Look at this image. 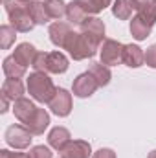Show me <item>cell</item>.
Returning <instances> with one entry per match:
<instances>
[{"label":"cell","mask_w":156,"mask_h":158,"mask_svg":"<svg viewBox=\"0 0 156 158\" xmlns=\"http://www.w3.org/2000/svg\"><path fill=\"white\" fill-rule=\"evenodd\" d=\"M30 4L31 0H4V7L9 17V24L20 33H28L37 26L30 15Z\"/></svg>","instance_id":"1"},{"label":"cell","mask_w":156,"mask_h":158,"mask_svg":"<svg viewBox=\"0 0 156 158\" xmlns=\"http://www.w3.org/2000/svg\"><path fill=\"white\" fill-rule=\"evenodd\" d=\"M26 88L30 92V96L39 101V103H50L51 98L55 96L57 88L53 85V81L48 77V74L44 72H33L26 79Z\"/></svg>","instance_id":"2"},{"label":"cell","mask_w":156,"mask_h":158,"mask_svg":"<svg viewBox=\"0 0 156 158\" xmlns=\"http://www.w3.org/2000/svg\"><path fill=\"white\" fill-rule=\"evenodd\" d=\"M63 50H66L68 55H70L74 61H84V59L94 57L99 48L88 39L84 33H81V31H72V33L68 35L66 44H64Z\"/></svg>","instance_id":"3"},{"label":"cell","mask_w":156,"mask_h":158,"mask_svg":"<svg viewBox=\"0 0 156 158\" xmlns=\"http://www.w3.org/2000/svg\"><path fill=\"white\" fill-rule=\"evenodd\" d=\"M4 140L9 147L13 149H26L31 145V140H33V134L20 123H15V125H9L6 129V134H4Z\"/></svg>","instance_id":"4"},{"label":"cell","mask_w":156,"mask_h":158,"mask_svg":"<svg viewBox=\"0 0 156 158\" xmlns=\"http://www.w3.org/2000/svg\"><path fill=\"white\" fill-rule=\"evenodd\" d=\"M123 46L121 42H117L114 39H105L101 50H99V57L101 63L107 66H117L123 63Z\"/></svg>","instance_id":"5"},{"label":"cell","mask_w":156,"mask_h":158,"mask_svg":"<svg viewBox=\"0 0 156 158\" xmlns=\"http://www.w3.org/2000/svg\"><path fill=\"white\" fill-rule=\"evenodd\" d=\"M81 33H84L88 39L99 48V46L105 42V22H103L99 17L92 15V17H88V19L81 24Z\"/></svg>","instance_id":"6"},{"label":"cell","mask_w":156,"mask_h":158,"mask_svg":"<svg viewBox=\"0 0 156 158\" xmlns=\"http://www.w3.org/2000/svg\"><path fill=\"white\" fill-rule=\"evenodd\" d=\"M48 107L55 116L66 118L72 112V94L66 88H57V92L51 98V101L48 103Z\"/></svg>","instance_id":"7"},{"label":"cell","mask_w":156,"mask_h":158,"mask_svg":"<svg viewBox=\"0 0 156 158\" xmlns=\"http://www.w3.org/2000/svg\"><path fill=\"white\" fill-rule=\"evenodd\" d=\"M97 88H99V85H97L96 77L90 72L79 74L77 77L74 79V83H72V92L77 98H90Z\"/></svg>","instance_id":"8"},{"label":"cell","mask_w":156,"mask_h":158,"mask_svg":"<svg viewBox=\"0 0 156 158\" xmlns=\"http://www.w3.org/2000/svg\"><path fill=\"white\" fill-rule=\"evenodd\" d=\"M88 17H92L88 0H72L70 4H66V19L70 24H83Z\"/></svg>","instance_id":"9"},{"label":"cell","mask_w":156,"mask_h":158,"mask_svg":"<svg viewBox=\"0 0 156 158\" xmlns=\"http://www.w3.org/2000/svg\"><path fill=\"white\" fill-rule=\"evenodd\" d=\"M70 33H72V26H70V22H64V20H55V22L50 24V28H48L50 40H51V44L57 46V48H64L66 39H68Z\"/></svg>","instance_id":"10"},{"label":"cell","mask_w":156,"mask_h":158,"mask_svg":"<svg viewBox=\"0 0 156 158\" xmlns=\"http://www.w3.org/2000/svg\"><path fill=\"white\" fill-rule=\"evenodd\" d=\"M92 145L86 140H70L61 151V158H90Z\"/></svg>","instance_id":"11"},{"label":"cell","mask_w":156,"mask_h":158,"mask_svg":"<svg viewBox=\"0 0 156 158\" xmlns=\"http://www.w3.org/2000/svg\"><path fill=\"white\" fill-rule=\"evenodd\" d=\"M31 134H35V136H39V134H44V131L48 129V125H50V114L46 112V109H40L37 107V110L33 112V116L28 119L26 123H22Z\"/></svg>","instance_id":"12"},{"label":"cell","mask_w":156,"mask_h":158,"mask_svg":"<svg viewBox=\"0 0 156 158\" xmlns=\"http://www.w3.org/2000/svg\"><path fill=\"white\" fill-rule=\"evenodd\" d=\"M145 63V52L138 44H125L123 46V64L129 68H140Z\"/></svg>","instance_id":"13"},{"label":"cell","mask_w":156,"mask_h":158,"mask_svg":"<svg viewBox=\"0 0 156 158\" xmlns=\"http://www.w3.org/2000/svg\"><path fill=\"white\" fill-rule=\"evenodd\" d=\"M70 131L66 129V127H61V125H57V127H53L51 131H50V134H48V145L51 147V149H55V151H63L64 147H66V143L70 142Z\"/></svg>","instance_id":"14"},{"label":"cell","mask_w":156,"mask_h":158,"mask_svg":"<svg viewBox=\"0 0 156 158\" xmlns=\"http://www.w3.org/2000/svg\"><path fill=\"white\" fill-rule=\"evenodd\" d=\"M35 110H37V105L31 99H28V98H20V99L13 101V114H15V118L18 119L20 123H26L28 119L33 116Z\"/></svg>","instance_id":"15"},{"label":"cell","mask_w":156,"mask_h":158,"mask_svg":"<svg viewBox=\"0 0 156 158\" xmlns=\"http://www.w3.org/2000/svg\"><path fill=\"white\" fill-rule=\"evenodd\" d=\"M132 7L138 11V15L147 20L151 26L156 24V0H130Z\"/></svg>","instance_id":"16"},{"label":"cell","mask_w":156,"mask_h":158,"mask_svg":"<svg viewBox=\"0 0 156 158\" xmlns=\"http://www.w3.org/2000/svg\"><path fill=\"white\" fill-rule=\"evenodd\" d=\"M68 57L63 52H50L48 53V63H46V72L48 74H64L68 70Z\"/></svg>","instance_id":"17"},{"label":"cell","mask_w":156,"mask_h":158,"mask_svg":"<svg viewBox=\"0 0 156 158\" xmlns=\"http://www.w3.org/2000/svg\"><path fill=\"white\" fill-rule=\"evenodd\" d=\"M35 55H37V50H35V46L30 44V42H20V44L15 48V52H13V57H15L22 66H26V68L33 64Z\"/></svg>","instance_id":"18"},{"label":"cell","mask_w":156,"mask_h":158,"mask_svg":"<svg viewBox=\"0 0 156 158\" xmlns=\"http://www.w3.org/2000/svg\"><path fill=\"white\" fill-rule=\"evenodd\" d=\"M2 96L9 101H17L24 98V83L20 79H6L2 83Z\"/></svg>","instance_id":"19"},{"label":"cell","mask_w":156,"mask_h":158,"mask_svg":"<svg viewBox=\"0 0 156 158\" xmlns=\"http://www.w3.org/2000/svg\"><path fill=\"white\" fill-rule=\"evenodd\" d=\"M129 30H130V35H132L136 40H145L149 35H151L153 26H151L147 20H143L140 15H136V17H132Z\"/></svg>","instance_id":"20"},{"label":"cell","mask_w":156,"mask_h":158,"mask_svg":"<svg viewBox=\"0 0 156 158\" xmlns=\"http://www.w3.org/2000/svg\"><path fill=\"white\" fill-rule=\"evenodd\" d=\"M2 70H4V74H6V77L7 79H20V77L26 76V66H22L13 55H9V57L4 59V63H2Z\"/></svg>","instance_id":"21"},{"label":"cell","mask_w":156,"mask_h":158,"mask_svg":"<svg viewBox=\"0 0 156 158\" xmlns=\"http://www.w3.org/2000/svg\"><path fill=\"white\" fill-rule=\"evenodd\" d=\"M88 72L96 77V81H97L99 86H107V85L110 83V79H112L110 68H109L107 64H103V63H92L90 68H88Z\"/></svg>","instance_id":"22"},{"label":"cell","mask_w":156,"mask_h":158,"mask_svg":"<svg viewBox=\"0 0 156 158\" xmlns=\"http://www.w3.org/2000/svg\"><path fill=\"white\" fill-rule=\"evenodd\" d=\"M44 7L50 19L61 20L63 17H66V4L64 0H44Z\"/></svg>","instance_id":"23"},{"label":"cell","mask_w":156,"mask_h":158,"mask_svg":"<svg viewBox=\"0 0 156 158\" xmlns=\"http://www.w3.org/2000/svg\"><path fill=\"white\" fill-rule=\"evenodd\" d=\"M132 4L130 0H114L112 6V15L116 17L117 20H129L132 17Z\"/></svg>","instance_id":"24"},{"label":"cell","mask_w":156,"mask_h":158,"mask_svg":"<svg viewBox=\"0 0 156 158\" xmlns=\"http://www.w3.org/2000/svg\"><path fill=\"white\" fill-rule=\"evenodd\" d=\"M30 15L35 20V24H40V26H44L50 20V17L46 13V7H44V2H39V0H31V4H30Z\"/></svg>","instance_id":"25"},{"label":"cell","mask_w":156,"mask_h":158,"mask_svg":"<svg viewBox=\"0 0 156 158\" xmlns=\"http://www.w3.org/2000/svg\"><path fill=\"white\" fill-rule=\"evenodd\" d=\"M15 39H17V30L11 24L0 26V46H2V50L11 48V44L15 42Z\"/></svg>","instance_id":"26"},{"label":"cell","mask_w":156,"mask_h":158,"mask_svg":"<svg viewBox=\"0 0 156 158\" xmlns=\"http://www.w3.org/2000/svg\"><path fill=\"white\" fill-rule=\"evenodd\" d=\"M28 156L30 158H53V153H51V149L48 145H35V147L30 149Z\"/></svg>","instance_id":"27"},{"label":"cell","mask_w":156,"mask_h":158,"mask_svg":"<svg viewBox=\"0 0 156 158\" xmlns=\"http://www.w3.org/2000/svg\"><path fill=\"white\" fill-rule=\"evenodd\" d=\"M46 63H48V53L46 52H37V55H35V61H33V70L35 72H44V74H48L46 72Z\"/></svg>","instance_id":"28"},{"label":"cell","mask_w":156,"mask_h":158,"mask_svg":"<svg viewBox=\"0 0 156 158\" xmlns=\"http://www.w3.org/2000/svg\"><path fill=\"white\" fill-rule=\"evenodd\" d=\"M112 4V0H88V6H90V11L92 15H97L101 13L105 7H109Z\"/></svg>","instance_id":"29"},{"label":"cell","mask_w":156,"mask_h":158,"mask_svg":"<svg viewBox=\"0 0 156 158\" xmlns=\"http://www.w3.org/2000/svg\"><path fill=\"white\" fill-rule=\"evenodd\" d=\"M145 64L149 68H156V42L145 50Z\"/></svg>","instance_id":"30"},{"label":"cell","mask_w":156,"mask_h":158,"mask_svg":"<svg viewBox=\"0 0 156 158\" xmlns=\"http://www.w3.org/2000/svg\"><path fill=\"white\" fill-rule=\"evenodd\" d=\"M92 158H116V153L112 151V149H109V147H101L99 151H96Z\"/></svg>","instance_id":"31"},{"label":"cell","mask_w":156,"mask_h":158,"mask_svg":"<svg viewBox=\"0 0 156 158\" xmlns=\"http://www.w3.org/2000/svg\"><path fill=\"white\" fill-rule=\"evenodd\" d=\"M7 109H9V99L2 96V109H0V110H2V112H7Z\"/></svg>","instance_id":"32"},{"label":"cell","mask_w":156,"mask_h":158,"mask_svg":"<svg viewBox=\"0 0 156 158\" xmlns=\"http://www.w3.org/2000/svg\"><path fill=\"white\" fill-rule=\"evenodd\" d=\"M11 155H13V153L7 151V149H2V151H0V158H11Z\"/></svg>","instance_id":"33"},{"label":"cell","mask_w":156,"mask_h":158,"mask_svg":"<svg viewBox=\"0 0 156 158\" xmlns=\"http://www.w3.org/2000/svg\"><path fill=\"white\" fill-rule=\"evenodd\" d=\"M11 158H30V156H28V153H13Z\"/></svg>","instance_id":"34"},{"label":"cell","mask_w":156,"mask_h":158,"mask_svg":"<svg viewBox=\"0 0 156 158\" xmlns=\"http://www.w3.org/2000/svg\"><path fill=\"white\" fill-rule=\"evenodd\" d=\"M147 158H156V149H154V151H151V153H149V156H147Z\"/></svg>","instance_id":"35"}]
</instances>
